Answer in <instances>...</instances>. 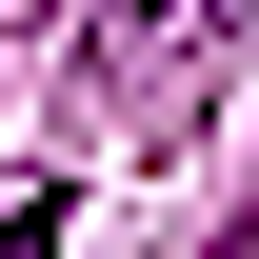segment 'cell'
I'll return each mask as SVG.
<instances>
[{
	"mask_svg": "<svg viewBox=\"0 0 259 259\" xmlns=\"http://www.w3.org/2000/svg\"><path fill=\"white\" fill-rule=\"evenodd\" d=\"M259 0H100V80H199Z\"/></svg>",
	"mask_w": 259,
	"mask_h": 259,
	"instance_id": "cell-1",
	"label": "cell"
},
{
	"mask_svg": "<svg viewBox=\"0 0 259 259\" xmlns=\"http://www.w3.org/2000/svg\"><path fill=\"white\" fill-rule=\"evenodd\" d=\"M0 259H60V199H20V220H0Z\"/></svg>",
	"mask_w": 259,
	"mask_h": 259,
	"instance_id": "cell-2",
	"label": "cell"
}]
</instances>
